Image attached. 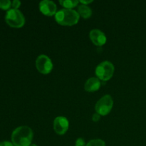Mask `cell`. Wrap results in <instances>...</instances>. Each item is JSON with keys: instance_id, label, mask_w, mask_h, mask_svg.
Returning <instances> with one entry per match:
<instances>
[{"instance_id": "6da1fadb", "label": "cell", "mask_w": 146, "mask_h": 146, "mask_svg": "<svg viewBox=\"0 0 146 146\" xmlns=\"http://www.w3.org/2000/svg\"><path fill=\"white\" fill-rule=\"evenodd\" d=\"M34 133L31 128L27 125L19 126L11 133V142L15 146H29L32 142Z\"/></svg>"}, {"instance_id": "7a4b0ae2", "label": "cell", "mask_w": 146, "mask_h": 146, "mask_svg": "<svg viewBox=\"0 0 146 146\" xmlns=\"http://www.w3.org/2000/svg\"><path fill=\"white\" fill-rule=\"evenodd\" d=\"M80 16L78 11L74 9H63L55 14V20L58 24L62 26H73L79 21Z\"/></svg>"}, {"instance_id": "30bf717a", "label": "cell", "mask_w": 146, "mask_h": 146, "mask_svg": "<svg viewBox=\"0 0 146 146\" xmlns=\"http://www.w3.org/2000/svg\"><path fill=\"white\" fill-rule=\"evenodd\" d=\"M101 85V81L97 77H91L85 83L84 89L87 92H95L100 88Z\"/></svg>"}, {"instance_id": "5bb4252c", "label": "cell", "mask_w": 146, "mask_h": 146, "mask_svg": "<svg viewBox=\"0 0 146 146\" xmlns=\"http://www.w3.org/2000/svg\"><path fill=\"white\" fill-rule=\"evenodd\" d=\"M11 2L9 0H0V8L7 10L11 7Z\"/></svg>"}, {"instance_id": "e0dca14e", "label": "cell", "mask_w": 146, "mask_h": 146, "mask_svg": "<svg viewBox=\"0 0 146 146\" xmlns=\"http://www.w3.org/2000/svg\"><path fill=\"white\" fill-rule=\"evenodd\" d=\"M0 146H15L13 144L12 142H9V141H1L0 142Z\"/></svg>"}, {"instance_id": "7c38bea8", "label": "cell", "mask_w": 146, "mask_h": 146, "mask_svg": "<svg viewBox=\"0 0 146 146\" xmlns=\"http://www.w3.org/2000/svg\"><path fill=\"white\" fill-rule=\"evenodd\" d=\"M79 1L76 0H61L59 1V4L64 7V9H72V8L76 7Z\"/></svg>"}, {"instance_id": "8992f818", "label": "cell", "mask_w": 146, "mask_h": 146, "mask_svg": "<svg viewBox=\"0 0 146 146\" xmlns=\"http://www.w3.org/2000/svg\"><path fill=\"white\" fill-rule=\"evenodd\" d=\"M36 67L41 74H48L53 69L52 61L48 56L41 54L36 60Z\"/></svg>"}, {"instance_id": "ba28073f", "label": "cell", "mask_w": 146, "mask_h": 146, "mask_svg": "<svg viewBox=\"0 0 146 146\" xmlns=\"http://www.w3.org/2000/svg\"><path fill=\"white\" fill-rule=\"evenodd\" d=\"M39 10L43 14L51 17L56 14L57 7L55 3L49 0H43L38 4Z\"/></svg>"}, {"instance_id": "9c48e42d", "label": "cell", "mask_w": 146, "mask_h": 146, "mask_svg": "<svg viewBox=\"0 0 146 146\" xmlns=\"http://www.w3.org/2000/svg\"><path fill=\"white\" fill-rule=\"evenodd\" d=\"M89 38L96 46H101L106 43L107 38L102 31L99 29H92L89 33Z\"/></svg>"}, {"instance_id": "277c9868", "label": "cell", "mask_w": 146, "mask_h": 146, "mask_svg": "<svg viewBox=\"0 0 146 146\" xmlns=\"http://www.w3.org/2000/svg\"><path fill=\"white\" fill-rule=\"evenodd\" d=\"M115 67L113 64L108 61H105L98 64L96 68V75L97 78L102 81H107L113 76Z\"/></svg>"}, {"instance_id": "9a60e30c", "label": "cell", "mask_w": 146, "mask_h": 146, "mask_svg": "<svg viewBox=\"0 0 146 146\" xmlns=\"http://www.w3.org/2000/svg\"><path fill=\"white\" fill-rule=\"evenodd\" d=\"M86 144L85 141H84L83 138H79L76 141L75 143V146H86Z\"/></svg>"}, {"instance_id": "ffe728a7", "label": "cell", "mask_w": 146, "mask_h": 146, "mask_svg": "<svg viewBox=\"0 0 146 146\" xmlns=\"http://www.w3.org/2000/svg\"><path fill=\"white\" fill-rule=\"evenodd\" d=\"M29 146H38L37 145H36V144H31V145H30Z\"/></svg>"}, {"instance_id": "52a82bcc", "label": "cell", "mask_w": 146, "mask_h": 146, "mask_svg": "<svg viewBox=\"0 0 146 146\" xmlns=\"http://www.w3.org/2000/svg\"><path fill=\"white\" fill-rule=\"evenodd\" d=\"M69 122L66 117L58 116L54 121V130L58 135H64L68 131Z\"/></svg>"}, {"instance_id": "3957f363", "label": "cell", "mask_w": 146, "mask_h": 146, "mask_svg": "<svg viewBox=\"0 0 146 146\" xmlns=\"http://www.w3.org/2000/svg\"><path fill=\"white\" fill-rule=\"evenodd\" d=\"M5 21L8 25L13 28H21L25 24V18L21 11L15 9H10L7 11Z\"/></svg>"}, {"instance_id": "4fadbf2b", "label": "cell", "mask_w": 146, "mask_h": 146, "mask_svg": "<svg viewBox=\"0 0 146 146\" xmlns=\"http://www.w3.org/2000/svg\"><path fill=\"white\" fill-rule=\"evenodd\" d=\"M86 146H106V143L101 139H93L88 141Z\"/></svg>"}, {"instance_id": "5b68a950", "label": "cell", "mask_w": 146, "mask_h": 146, "mask_svg": "<svg viewBox=\"0 0 146 146\" xmlns=\"http://www.w3.org/2000/svg\"><path fill=\"white\" fill-rule=\"evenodd\" d=\"M113 106V100L110 95H105L100 98L95 106V110L97 113L102 116L108 115Z\"/></svg>"}, {"instance_id": "2e32d148", "label": "cell", "mask_w": 146, "mask_h": 146, "mask_svg": "<svg viewBox=\"0 0 146 146\" xmlns=\"http://www.w3.org/2000/svg\"><path fill=\"white\" fill-rule=\"evenodd\" d=\"M20 5H21V1H19V0H14L11 2V7H13V9H18Z\"/></svg>"}, {"instance_id": "d6986e66", "label": "cell", "mask_w": 146, "mask_h": 146, "mask_svg": "<svg viewBox=\"0 0 146 146\" xmlns=\"http://www.w3.org/2000/svg\"><path fill=\"white\" fill-rule=\"evenodd\" d=\"M79 2L81 3V4H84V5H88V4H91L93 2V0H81Z\"/></svg>"}, {"instance_id": "ac0fdd59", "label": "cell", "mask_w": 146, "mask_h": 146, "mask_svg": "<svg viewBox=\"0 0 146 146\" xmlns=\"http://www.w3.org/2000/svg\"><path fill=\"white\" fill-rule=\"evenodd\" d=\"M100 118H101V115H99V114L97 113H94L92 116V120L94 122H98L100 120Z\"/></svg>"}, {"instance_id": "8fae6325", "label": "cell", "mask_w": 146, "mask_h": 146, "mask_svg": "<svg viewBox=\"0 0 146 146\" xmlns=\"http://www.w3.org/2000/svg\"><path fill=\"white\" fill-rule=\"evenodd\" d=\"M78 13L84 19H88L92 15V9L88 5L81 4L78 7Z\"/></svg>"}]
</instances>
